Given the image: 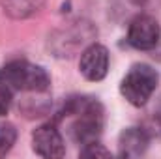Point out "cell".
I'll use <instances>...</instances> for the list:
<instances>
[{
    "label": "cell",
    "instance_id": "11",
    "mask_svg": "<svg viewBox=\"0 0 161 159\" xmlns=\"http://www.w3.org/2000/svg\"><path fill=\"white\" fill-rule=\"evenodd\" d=\"M17 140V129L9 122H0V159H4Z\"/></svg>",
    "mask_w": 161,
    "mask_h": 159
},
{
    "label": "cell",
    "instance_id": "12",
    "mask_svg": "<svg viewBox=\"0 0 161 159\" xmlns=\"http://www.w3.org/2000/svg\"><path fill=\"white\" fill-rule=\"evenodd\" d=\"M79 159H114L113 154L99 142H92V144H86L82 146L79 154Z\"/></svg>",
    "mask_w": 161,
    "mask_h": 159
},
{
    "label": "cell",
    "instance_id": "3",
    "mask_svg": "<svg viewBox=\"0 0 161 159\" xmlns=\"http://www.w3.org/2000/svg\"><path fill=\"white\" fill-rule=\"evenodd\" d=\"M0 84H4L6 88H15L19 92L41 94L49 90L51 77L41 66L30 64L26 60H13L0 68Z\"/></svg>",
    "mask_w": 161,
    "mask_h": 159
},
{
    "label": "cell",
    "instance_id": "1",
    "mask_svg": "<svg viewBox=\"0 0 161 159\" xmlns=\"http://www.w3.org/2000/svg\"><path fill=\"white\" fill-rule=\"evenodd\" d=\"M62 114L73 118L71 129H69L73 140H77L82 146L97 142V137L101 135L103 123H105L103 105L97 99L86 97V96L71 97L68 99Z\"/></svg>",
    "mask_w": 161,
    "mask_h": 159
},
{
    "label": "cell",
    "instance_id": "10",
    "mask_svg": "<svg viewBox=\"0 0 161 159\" xmlns=\"http://www.w3.org/2000/svg\"><path fill=\"white\" fill-rule=\"evenodd\" d=\"M159 0H113V11L118 15V17H124V15H141L144 13L146 8L158 4Z\"/></svg>",
    "mask_w": 161,
    "mask_h": 159
},
{
    "label": "cell",
    "instance_id": "4",
    "mask_svg": "<svg viewBox=\"0 0 161 159\" xmlns=\"http://www.w3.org/2000/svg\"><path fill=\"white\" fill-rule=\"evenodd\" d=\"M158 88V71L148 64H135L122 79L120 92L122 96L133 105L142 107L148 103L152 94Z\"/></svg>",
    "mask_w": 161,
    "mask_h": 159
},
{
    "label": "cell",
    "instance_id": "8",
    "mask_svg": "<svg viewBox=\"0 0 161 159\" xmlns=\"http://www.w3.org/2000/svg\"><path fill=\"white\" fill-rule=\"evenodd\" d=\"M148 146V137L144 131L137 127H129L120 135V148H122V157H137L144 154Z\"/></svg>",
    "mask_w": 161,
    "mask_h": 159
},
{
    "label": "cell",
    "instance_id": "13",
    "mask_svg": "<svg viewBox=\"0 0 161 159\" xmlns=\"http://www.w3.org/2000/svg\"><path fill=\"white\" fill-rule=\"evenodd\" d=\"M9 107H11V94L4 84H0V116L8 114Z\"/></svg>",
    "mask_w": 161,
    "mask_h": 159
},
{
    "label": "cell",
    "instance_id": "7",
    "mask_svg": "<svg viewBox=\"0 0 161 159\" xmlns=\"http://www.w3.org/2000/svg\"><path fill=\"white\" fill-rule=\"evenodd\" d=\"M80 75L86 80L97 82L103 80L107 71H109V51L101 43H92L80 52L79 60Z\"/></svg>",
    "mask_w": 161,
    "mask_h": 159
},
{
    "label": "cell",
    "instance_id": "5",
    "mask_svg": "<svg viewBox=\"0 0 161 159\" xmlns=\"http://www.w3.org/2000/svg\"><path fill=\"white\" fill-rule=\"evenodd\" d=\"M161 38V26L156 17L150 13L135 15L127 26V43L139 51L154 49Z\"/></svg>",
    "mask_w": 161,
    "mask_h": 159
},
{
    "label": "cell",
    "instance_id": "2",
    "mask_svg": "<svg viewBox=\"0 0 161 159\" xmlns=\"http://www.w3.org/2000/svg\"><path fill=\"white\" fill-rule=\"evenodd\" d=\"M97 30L90 21L77 19L71 21L60 28H56L53 34H49L47 47L56 58H71L73 54L82 52L86 47L96 43Z\"/></svg>",
    "mask_w": 161,
    "mask_h": 159
},
{
    "label": "cell",
    "instance_id": "6",
    "mask_svg": "<svg viewBox=\"0 0 161 159\" xmlns=\"http://www.w3.org/2000/svg\"><path fill=\"white\" fill-rule=\"evenodd\" d=\"M32 148L41 159H64L66 144L53 123H43L32 131Z\"/></svg>",
    "mask_w": 161,
    "mask_h": 159
},
{
    "label": "cell",
    "instance_id": "9",
    "mask_svg": "<svg viewBox=\"0 0 161 159\" xmlns=\"http://www.w3.org/2000/svg\"><path fill=\"white\" fill-rule=\"evenodd\" d=\"M47 0H0V8L11 19H28L36 15Z\"/></svg>",
    "mask_w": 161,
    "mask_h": 159
}]
</instances>
